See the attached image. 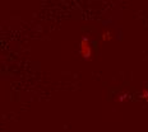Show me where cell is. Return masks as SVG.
I'll list each match as a JSON object with an SVG mask.
<instances>
[{
    "mask_svg": "<svg viewBox=\"0 0 148 132\" xmlns=\"http://www.w3.org/2000/svg\"><path fill=\"white\" fill-rule=\"evenodd\" d=\"M140 95H142V98H143V99H146L147 102H148V89H142Z\"/></svg>",
    "mask_w": 148,
    "mask_h": 132,
    "instance_id": "cell-3",
    "label": "cell"
},
{
    "mask_svg": "<svg viewBox=\"0 0 148 132\" xmlns=\"http://www.w3.org/2000/svg\"><path fill=\"white\" fill-rule=\"evenodd\" d=\"M126 98H128V94H125V93H124V94H121V95H120V97L118 98V102L121 103L124 99H126Z\"/></svg>",
    "mask_w": 148,
    "mask_h": 132,
    "instance_id": "cell-4",
    "label": "cell"
},
{
    "mask_svg": "<svg viewBox=\"0 0 148 132\" xmlns=\"http://www.w3.org/2000/svg\"><path fill=\"white\" fill-rule=\"evenodd\" d=\"M111 38H112V33H111L110 30L102 33V41H110Z\"/></svg>",
    "mask_w": 148,
    "mask_h": 132,
    "instance_id": "cell-2",
    "label": "cell"
},
{
    "mask_svg": "<svg viewBox=\"0 0 148 132\" xmlns=\"http://www.w3.org/2000/svg\"><path fill=\"white\" fill-rule=\"evenodd\" d=\"M79 52H81L83 59H86V60H91L92 59L91 42H89V38H87V37H82V38H81V43H79Z\"/></svg>",
    "mask_w": 148,
    "mask_h": 132,
    "instance_id": "cell-1",
    "label": "cell"
}]
</instances>
